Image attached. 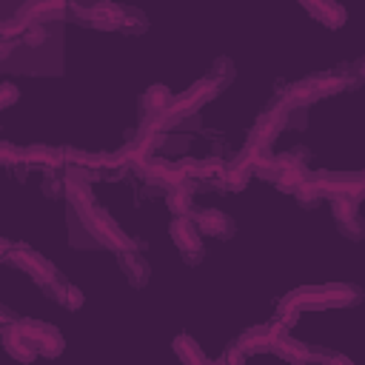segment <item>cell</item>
Instances as JSON below:
<instances>
[{"label":"cell","instance_id":"16","mask_svg":"<svg viewBox=\"0 0 365 365\" xmlns=\"http://www.w3.org/2000/svg\"><path fill=\"white\" fill-rule=\"evenodd\" d=\"M171 103H174V94H171V88L163 86V83L148 86V88L143 91V97H140V106H143L145 114H163V111L171 108Z\"/></svg>","mask_w":365,"mask_h":365},{"label":"cell","instance_id":"12","mask_svg":"<svg viewBox=\"0 0 365 365\" xmlns=\"http://www.w3.org/2000/svg\"><path fill=\"white\" fill-rule=\"evenodd\" d=\"M117 262H120V271L125 274V279H128V285H131V288H143V285H148L151 268H148L145 257H143L137 248L117 251Z\"/></svg>","mask_w":365,"mask_h":365},{"label":"cell","instance_id":"25","mask_svg":"<svg viewBox=\"0 0 365 365\" xmlns=\"http://www.w3.org/2000/svg\"><path fill=\"white\" fill-rule=\"evenodd\" d=\"M20 100V91H17V86L11 83V80H3L0 83V108H9V106H14Z\"/></svg>","mask_w":365,"mask_h":365},{"label":"cell","instance_id":"14","mask_svg":"<svg viewBox=\"0 0 365 365\" xmlns=\"http://www.w3.org/2000/svg\"><path fill=\"white\" fill-rule=\"evenodd\" d=\"M299 6H302L314 20H319V23L328 26V29H339V26L348 20L345 9H342L336 0H299Z\"/></svg>","mask_w":365,"mask_h":365},{"label":"cell","instance_id":"20","mask_svg":"<svg viewBox=\"0 0 365 365\" xmlns=\"http://www.w3.org/2000/svg\"><path fill=\"white\" fill-rule=\"evenodd\" d=\"M148 29V17L137 9V6H125V11H123V23H120V31L123 34H128V37H137V34H143Z\"/></svg>","mask_w":365,"mask_h":365},{"label":"cell","instance_id":"1","mask_svg":"<svg viewBox=\"0 0 365 365\" xmlns=\"http://www.w3.org/2000/svg\"><path fill=\"white\" fill-rule=\"evenodd\" d=\"M66 200L71 202L77 220L86 225V231L94 237L97 245L108 248V251H125V248H137V240L131 234H125L114 217L108 211H103L94 197H91V188L80 180H66Z\"/></svg>","mask_w":365,"mask_h":365},{"label":"cell","instance_id":"11","mask_svg":"<svg viewBox=\"0 0 365 365\" xmlns=\"http://www.w3.org/2000/svg\"><path fill=\"white\" fill-rule=\"evenodd\" d=\"M66 14V0H26L17 9V20L23 23H48V20H63Z\"/></svg>","mask_w":365,"mask_h":365},{"label":"cell","instance_id":"8","mask_svg":"<svg viewBox=\"0 0 365 365\" xmlns=\"http://www.w3.org/2000/svg\"><path fill=\"white\" fill-rule=\"evenodd\" d=\"M331 214L336 220V228L345 240L359 242L365 240V217L359 211V200L351 194H336L331 197Z\"/></svg>","mask_w":365,"mask_h":365},{"label":"cell","instance_id":"17","mask_svg":"<svg viewBox=\"0 0 365 365\" xmlns=\"http://www.w3.org/2000/svg\"><path fill=\"white\" fill-rule=\"evenodd\" d=\"M271 354H277V356L285 359V362H305V359H311V345L294 342V339L288 336V331H285V334H279V336L274 339Z\"/></svg>","mask_w":365,"mask_h":365},{"label":"cell","instance_id":"5","mask_svg":"<svg viewBox=\"0 0 365 365\" xmlns=\"http://www.w3.org/2000/svg\"><path fill=\"white\" fill-rule=\"evenodd\" d=\"M0 259H3L6 265L20 268L23 274H29L40 288H43L48 279H54V277L60 274L40 251H34V248H29V245H23V242H11V240H0Z\"/></svg>","mask_w":365,"mask_h":365},{"label":"cell","instance_id":"23","mask_svg":"<svg viewBox=\"0 0 365 365\" xmlns=\"http://www.w3.org/2000/svg\"><path fill=\"white\" fill-rule=\"evenodd\" d=\"M291 197H294V200H297L302 208H317V205H319V200H325V194H322V191H319V188H317L311 180H305V182H302V185H299V188H297Z\"/></svg>","mask_w":365,"mask_h":365},{"label":"cell","instance_id":"10","mask_svg":"<svg viewBox=\"0 0 365 365\" xmlns=\"http://www.w3.org/2000/svg\"><path fill=\"white\" fill-rule=\"evenodd\" d=\"M191 217H194L197 228H200L205 237H214V240H228V237H234V231H237L234 220H231L225 211H220V208H202V211H194Z\"/></svg>","mask_w":365,"mask_h":365},{"label":"cell","instance_id":"4","mask_svg":"<svg viewBox=\"0 0 365 365\" xmlns=\"http://www.w3.org/2000/svg\"><path fill=\"white\" fill-rule=\"evenodd\" d=\"M339 91H348L342 77L336 71H322V74H308L291 86H285V91H277V97L288 106V108H305L317 100H325V97H334Z\"/></svg>","mask_w":365,"mask_h":365},{"label":"cell","instance_id":"27","mask_svg":"<svg viewBox=\"0 0 365 365\" xmlns=\"http://www.w3.org/2000/svg\"><path fill=\"white\" fill-rule=\"evenodd\" d=\"M245 356H248V354H245V351H242V348H240L237 342H231V345H228V348L222 351V356H220V362H242Z\"/></svg>","mask_w":365,"mask_h":365},{"label":"cell","instance_id":"18","mask_svg":"<svg viewBox=\"0 0 365 365\" xmlns=\"http://www.w3.org/2000/svg\"><path fill=\"white\" fill-rule=\"evenodd\" d=\"M174 354L182 362H205V351L200 348V342H194L191 334H177L174 336Z\"/></svg>","mask_w":365,"mask_h":365},{"label":"cell","instance_id":"24","mask_svg":"<svg viewBox=\"0 0 365 365\" xmlns=\"http://www.w3.org/2000/svg\"><path fill=\"white\" fill-rule=\"evenodd\" d=\"M48 40V31H46V23H29L26 29H23V34H20V43L23 46H43Z\"/></svg>","mask_w":365,"mask_h":365},{"label":"cell","instance_id":"9","mask_svg":"<svg viewBox=\"0 0 365 365\" xmlns=\"http://www.w3.org/2000/svg\"><path fill=\"white\" fill-rule=\"evenodd\" d=\"M123 11H125V6L114 3V0L88 3L86 14H83V26H91V29H100V31H120Z\"/></svg>","mask_w":365,"mask_h":365},{"label":"cell","instance_id":"3","mask_svg":"<svg viewBox=\"0 0 365 365\" xmlns=\"http://www.w3.org/2000/svg\"><path fill=\"white\" fill-rule=\"evenodd\" d=\"M0 334H9V336H17L23 339L37 356H60L66 342H63V334L54 328V325H46L40 319H3L0 325Z\"/></svg>","mask_w":365,"mask_h":365},{"label":"cell","instance_id":"6","mask_svg":"<svg viewBox=\"0 0 365 365\" xmlns=\"http://www.w3.org/2000/svg\"><path fill=\"white\" fill-rule=\"evenodd\" d=\"M220 91H222V86H220L214 77H202V80L191 83L182 94L174 97V103H171V108H168V120H171V125L180 123L182 117L200 111L205 103H211L214 97H220Z\"/></svg>","mask_w":365,"mask_h":365},{"label":"cell","instance_id":"19","mask_svg":"<svg viewBox=\"0 0 365 365\" xmlns=\"http://www.w3.org/2000/svg\"><path fill=\"white\" fill-rule=\"evenodd\" d=\"M334 71L342 77L345 88H359V86H365V57H356V60H351V63H342V66H336Z\"/></svg>","mask_w":365,"mask_h":365},{"label":"cell","instance_id":"15","mask_svg":"<svg viewBox=\"0 0 365 365\" xmlns=\"http://www.w3.org/2000/svg\"><path fill=\"white\" fill-rule=\"evenodd\" d=\"M23 163H37V165H46V168H63L68 160H66V151L63 148L34 143V145H26L23 148Z\"/></svg>","mask_w":365,"mask_h":365},{"label":"cell","instance_id":"7","mask_svg":"<svg viewBox=\"0 0 365 365\" xmlns=\"http://www.w3.org/2000/svg\"><path fill=\"white\" fill-rule=\"evenodd\" d=\"M168 234L182 257L185 265H200L202 257H205V245H202V231L197 228L194 217L191 214H182V217H174L171 225H168Z\"/></svg>","mask_w":365,"mask_h":365},{"label":"cell","instance_id":"21","mask_svg":"<svg viewBox=\"0 0 365 365\" xmlns=\"http://www.w3.org/2000/svg\"><path fill=\"white\" fill-rule=\"evenodd\" d=\"M208 77H214V80H217V83L225 88V86H228V83L237 77L234 60H231V57H225V54H222V57H217V60L211 63V71H208Z\"/></svg>","mask_w":365,"mask_h":365},{"label":"cell","instance_id":"13","mask_svg":"<svg viewBox=\"0 0 365 365\" xmlns=\"http://www.w3.org/2000/svg\"><path fill=\"white\" fill-rule=\"evenodd\" d=\"M43 294L51 297V299H54L57 305H63L66 311L83 308V291H80L74 282H68L63 274H57L54 279H48V282L43 285Z\"/></svg>","mask_w":365,"mask_h":365},{"label":"cell","instance_id":"2","mask_svg":"<svg viewBox=\"0 0 365 365\" xmlns=\"http://www.w3.org/2000/svg\"><path fill=\"white\" fill-rule=\"evenodd\" d=\"M362 302V288L354 282H325V285H302L285 294L277 302V319L288 328L297 322L302 311H325V308H354Z\"/></svg>","mask_w":365,"mask_h":365},{"label":"cell","instance_id":"22","mask_svg":"<svg viewBox=\"0 0 365 365\" xmlns=\"http://www.w3.org/2000/svg\"><path fill=\"white\" fill-rule=\"evenodd\" d=\"M57 171L60 168H46V177H43V185H40L48 200H63L66 197V180Z\"/></svg>","mask_w":365,"mask_h":365},{"label":"cell","instance_id":"26","mask_svg":"<svg viewBox=\"0 0 365 365\" xmlns=\"http://www.w3.org/2000/svg\"><path fill=\"white\" fill-rule=\"evenodd\" d=\"M311 359H325V362H348V356L328 351V348H311Z\"/></svg>","mask_w":365,"mask_h":365}]
</instances>
